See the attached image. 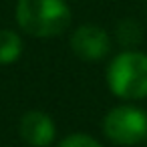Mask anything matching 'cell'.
Listing matches in <instances>:
<instances>
[{
  "instance_id": "1",
  "label": "cell",
  "mask_w": 147,
  "mask_h": 147,
  "mask_svg": "<svg viewBox=\"0 0 147 147\" xmlns=\"http://www.w3.org/2000/svg\"><path fill=\"white\" fill-rule=\"evenodd\" d=\"M16 22L30 36H59L71 24V8L65 0H18Z\"/></svg>"
},
{
  "instance_id": "2",
  "label": "cell",
  "mask_w": 147,
  "mask_h": 147,
  "mask_svg": "<svg viewBox=\"0 0 147 147\" xmlns=\"http://www.w3.org/2000/svg\"><path fill=\"white\" fill-rule=\"evenodd\" d=\"M107 85L113 95L125 101L147 97V55L139 51H123L107 69Z\"/></svg>"
},
{
  "instance_id": "3",
  "label": "cell",
  "mask_w": 147,
  "mask_h": 147,
  "mask_svg": "<svg viewBox=\"0 0 147 147\" xmlns=\"http://www.w3.org/2000/svg\"><path fill=\"white\" fill-rule=\"evenodd\" d=\"M107 139L117 145H137L147 139V111L135 105H117L103 119Z\"/></svg>"
},
{
  "instance_id": "4",
  "label": "cell",
  "mask_w": 147,
  "mask_h": 147,
  "mask_svg": "<svg viewBox=\"0 0 147 147\" xmlns=\"http://www.w3.org/2000/svg\"><path fill=\"white\" fill-rule=\"evenodd\" d=\"M71 49L73 53L83 61H101L111 51V36L105 28L97 24H83L79 26L71 36Z\"/></svg>"
},
{
  "instance_id": "5",
  "label": "cell",
  "mask_w": 147,
  "mask_h": 147,
  "mask_svg": "<svg viewBox=\"0 0 147 147\" xmlns=\"http://www.w3.org/2000/svg\"><path fill=\"white\" fill-rule=\"evenodd\" d=\"M18 133L30 147H49L55 141L57 125L45 111H28L18 123Z\"/></svg>"
},
{
  "instance_id": "6",
  "label": "cell",
  "mask_w": 147,
  "mask_h": 147,
  "mask_svg": "<svg viewBox=\"0 0 147 147\" xmlns=\"http://www.w3.org/2000/svg\"><path fill=\"white\" fill-rule=\"evenodd\" d=\"M22 55V40L14 30H0V65H12Z\"/></svg>"
},
{
  "instance_id": "7",
  "label": "cell",
  "mask_w": 147,
  "mask_h": 147,
  "mask_svg": "<svg viewBox=\"0 0 147 147\" xmlns=\"http://www.w3.org/2000/svg\"><path fill=\"white\" fill-rule=\"evenodd\" d=\"M117 36L121 40V45H137L141 40V26L135 20H123L117 28Z\"/></svg>"
},
{
  "instance_id": "8",
  "label": "cell",
  "mask_w": 147,
  "mask_h": 147,
  "mask_svg": "<svg viewBox=\"0 0 147 147\" xmlns=\"http://www.w3.org/2000/svg\"><path fill=\"white\" fill-rule=\"evenodd\" d=\"M59 147H103V145L87 133H71L59 143Z\"/></svg>"
}]
</instances>
